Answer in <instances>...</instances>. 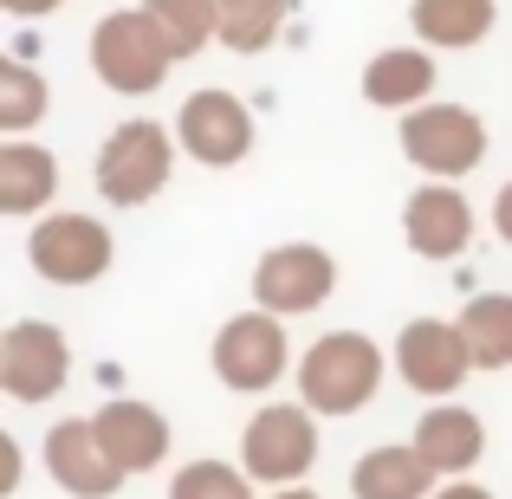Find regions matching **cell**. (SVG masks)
<instances>
[{"label":"cell","mask_w":512,"mask_h":499,"mask_svg":"<svg viewBox=\"0 0 512 499\" xmlns=\"http://www.w3.org/2000/svg\"><path fill=\"white\" fill-rule=\"evenodd\" d=\"M338 292V260H331L318 240H286V247L260 253L253 266V305L273 318H299Z\"/></svg>","instance_id":"7"},{"label":"cell","mask_w":512,"mask_h":499,"mask_svg":"<svg viewBox=\"0 0 512 499\" xmlns=\"http://www.w3.org/2000/svg\"><path fill=\"white\" fill-rule=\"evenodd\" d=\"M312 461H318V422L292 402H273L240 428V467L266 487H299Z\"/></svg>","instance_id":"8"},{"label":"cell","mask_w":512,"mask_h":499,"mask_svg":"<svg viewBox=\"0 0 512 499\" xmlns=\"http://www.w3.org/2000/svg\"><path fill=\"white\" fill-rule=\"evenodd\" d=\"M143 13L163 26L175 59H195V52L214 39V0H143Z\"/></svg>","instance_id":"23"},{"label":"cell","mask_w":512,"mask_h":499,"mask_svg":"<svg viewBox=\"0 0 512 499\" xmlns=\"http://www.w3.org/2000/svg\"><path fill=\"white\" fill-rule=\"evenodd\" d=\"M383 389V350L363 331H325L299 357V396L312 415H357Z\"/></svg>","instance_id":"2"},{"label":"cell","mask_w":512,"mask_h":499,"mask_svg":"<svg viewBox=\"0 0 512 499\" xmlns=\"http://www.w3.org/2000/svg\"><path fill=\"white\" fill-rule=\"evenodd\" d=\"M435 91V59L415 46H383L370 65H363V98L376 111H415Z\"/></svg>","instance_id":"17"},{"label":"cell","mask_w":512,"mask_h":499,"mask_svg":"<svg viewBox=\"0 0 512 499\" xmlns=\"http://www.w3.org/2000/svg\"><path fill=\"white\" fill-rule=\"evenodd\" d=\"M415 448L428 454V467H435L441 480H467V467H480V454H487V422H480L474 409L441 402V409H428L422 422H415Z\"/></svg>","instance_id":"15"},{"label":"cell","mask_w":512,"mask_h":499,"mask_svg":"<svg viewBox=\"0 0 512 499\" xmlns=\"http://www.w3.org/2000/svg\"><path fill=\"white\" fill-rule=\"evenodd\" d=\"M396 143L435 182H461V175H474L487 163V124L467 104H415V111H402Z\"/></svg>","instance_id":"4"},{"label":"cell","mask_w":512,"mask_h":499,"mask_svg":"<svg viewBox=\"0 0 512 499\" xmlns=\"http://www.w3.org/2000/svg\"><path fill=\"white\" fill-rule=\"evenodd\" d=\"M13 487H20V441H0V493H13Z\"/></svg>","instance_id":"25"},{"label":"cell","mask_w":512,"mask_h":499,"mask_svg":"<svg viewBox=\"0 0 512 499\" xmlns=\"http://www.w3.org/2000/svg\"><path fill=\"white\" fill-rule=\"evenodd\" d=\"M91 422H98L104 454H111L124 474H150V467H163V461H169V415H163V409H150V402L117 396V402H104Z\"/></svg>","instance_id":"14"},{"label":"cell","mask_w":512,"mask_h":499,"mask_svg":"<svg viewBox=\"0 0 512 499\" xmlns=\"http://www.w3.org/2000/svg\"><path fill=\"white\" fill-rule=\"evenodd\" d=\"M175 143H182V156H195L201 169H234L240 156L253 150V111L234 98V91L208 85V91H195V98L182 104Z\"/></svg>","instance_id":"10"},{"label":"cell","mask_w":512,"mask_h":499,"mask_svg":"<svg viewBox=\"0 0 512 499\" xmlns=\"http://www.w3.org/2000/svg\"><path fill=\"white\" fill-rule=\"evenodd\" d=\"M59 195V163L39 143H0V214H39Z\"/></svg>","instance_id":"19"},{"label":"cell","mask_w":512,"mask_h":499,"mask_svg":"<svg viewBox=\"0 0 512 499\" xmlns=\"http://www.w3.org/2000/svg\"><path fill=\"white\" fill-rule=\"evenodd\" d=\"M46 474L59 480L72 499H111L117 487H124V467L104 454V441H98V422L91 415H78V422H59L46 435Z\"/></svg>","instance_id":"12"},{"label":"cell","mask_w":512,"mask_h":499,"mask_svg":"<svg viewBox=\"0 0 512 499\" xmlns=\"http://www.w3.org/2000/svg\"><path fill=\"white\" fill-rule=\"evenodd\" d=\"M111 253H117L111 227L91 221V214H46L26 234V260L52 286H91V279H104L111 273Z\"/></svg>","instance_id":"6"},{"label":"cell","mask_w":512,"mask_h":499,"mask_svg":"<svg viewBox=\"0 0 512 499\" xmlns=\"http://www.w3.org/2000/svg\"><path fill=\"white\" fill-rule=\"evenodd\" d=\"M273 499H318V493H305V487H279Z\"/></svg>","instance_id":"29"},{"label":"cell","mask_w":512,"mask_h":499,"mask_svg":"<svg viewBox=\"0 0 512 499\" xmlns=\"http://www.w3.org/2000/svg\"><path fill=\"white\" fill-rule=\"evenodd\" d=\"M435 499H493L480 480H448V487H435Z\"/></svg>","instance_id":"28"},{"label":"cell","mask_w":512,"mask_h":499,"mask_svg":"<svg viewBox=\"0 0 512 499\" xmlns=\"http://www.w3.org/2000/svg\"><path fill=\"white\" fill-rule=\"evenodd\" d=\"M91 72H98L117 98H150L175 72V46L143 7H117L91 26Z\"/></svg>","instance_id":"1"},{"label":"cell","mask_w":512,"mask_h":499,"mask_svg":"<svg viewBox=\"0 0 512 499\" xmlns=\"http://www.w3.org/2000/svg\"><path fill=\"white\" fill-rule=\"evenodd\" d=\"M72 376V344L46 318H20L0 337V389L13 402H52Z\"/></svg>","instance_id":"9"},{"label":"cell","mask_w":512,"mask_h":499,"mask_svg":"<svg viewBox=\"0 0 512 499\" xmlns=\"http://www.w3.org/2000/svg\"><path fill=\"white\" fill-rule=\"evenodd\" d=\"M292 0H214V39L227 52H266L286 33Z\"/></svg>","instance_id":"21"},{"label":"cell","mask_w":512,"mask_h":499,"mask_svg":"<svg viewBox=\"0 0 512 499\" xmlns=\"http://www.w3.org/2000/svg\"><path fill=\"white\" fill-rule=\"evenodd\" d=\"M169 499H253V474L227 461H188L169 480Z\"/></svg>","instance_id":"24"},{"label":"cell","mask_w":512,"mask_h":499,"mask_svg":"<svg viewBox=\"0 0 512 499\" xmlns=\"http://www.w3.org/2000/svg\"><path fill=\"white\" fill-rule=\"evenodd\" d=\"M435 467L415 441H389V448H370L357 467H350V493L357 499H435Z\"/></svg>","instance_id":"16"},{"label":"cell","mask_w":512,"mask_h":499,"mask_svg":"<svg viewBox=\"0 0 512 499\" xmlns=\"http://www.w3.org/2000/svg\"><path fill=\"white\" fill-rule=\"evenodd\" d=\"M402 240H409L422 260H454V253L474 240V208L454 182H428L402 201Z\"/></svg>","instance_id":"13"},{"label":"cell","mask_w":512,"mask_h":499,"mask_svg":"<svg viewBox=\"0 0 512 499\" xmlns=\"http://www.w3.org/2000/svg\"><path fill=\"white\" fill-rule=\"evenodd\" d=\"M208 363H214V376H221L234 396H260V389H273L279 376H286V363H292L286 318L260 312V305L240 312V318H227V325L214 331Z\"/></svg>","instance_id":"5"},{"label":"cell","mask_w":512,"mask_h":499,"mask_svg":"<svg viewBox=\"0 0 512 499\" xmlns=\"http://www.w3.org/2000/svg\"><path fill=\"white\" fill-rule=\"evenodd\" d=\"M474 357H467L461 325H441V318H415L396 337V376L415 389V396H454L467 383Z\"/></svg>","instance_id":"11"},{"label":"cell","mask_w":512,"mask_h":499,"mask_svg":"<svg viewBox=\"0 0 512 499\" xmlns=\"http://www.w3.org/2000/svg\"><path fill=\"white\" fill-rule=\"evenodd\" d=\"M169 169H175V137L150 117H124V124L104 137L98 163H91V182L111 208H143L169 188Z\"/></svg>","instance_id":"3"},{"label":"cell","mask_w":512,"mask_h":499,"mask_svg":"<svg viewBox=\"0 0 512 499\" xmlns=\"http://www.w3.org/2000/svg\"><path fill=\"white\" fill-rule=\"evenodd\" d=\"M409 26L422 46H441V52H467L500 26V0H415L409 7Z\"/></svg>","instance_id":"18"},{"label":"cell","mask_w":512,"mask_h":499,"mask_svg":"<svg viewBox=\"0 0 512 499\" xmlns=\"http://www.w3.org/2000/svg\"><path fill=\"white\" fill-rule=\"evenodd\" d=\"M493 227H500V240L512 247V182L500 188V195H493Z\"/></svg>","instance_id":"27"},{"label":"cell","mask_w":512,"mask_h":499,"mask_svg":"<svg viewBox=\"0 0 512 499\" xmlns=\"http://www.w3.org/2000/svg\"><path fill=\"white\" fill-rule=\"evenodd\" d=\"M454 325L467 337L474 370H506L512 363V292H480V299H467Z\"/></svg>","instance_id":"20"},{"label":"cell","mask_w":512,"mask_h":499,"mask_svg":"<svg viewBox=\"0 0 512 499\" xmlns=\"http://www.w3.org/2000/svg\"><path fill=\"white\" fill-rule=\"evenodd\" d=\"M46 104H52V85L26 59L0 65V130H7V137H26V130L46 117Z\"/></svg>","instance_id":"22"},{"label":"cell","mask_w":512,"mask_h":499,"mask_svg":"<svg viewBox=\"0 0 512 499\" xmlns=\"http://www.w3.org/2000/svg\"><path fill=\"white\" fill-rule=\"evenodd\" d=\"M0 7H7L13 20H46V13H59L65 0H0Z\"/></svg>","instance_id":"26"}]
</instances>
